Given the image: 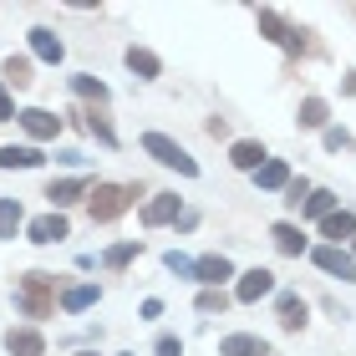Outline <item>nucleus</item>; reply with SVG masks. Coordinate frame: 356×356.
Wrapping results in <instances>:
<instances>
[{
    "mask_svg": "<svg viewBox=\"0 0 356 356\" xmlns=\"http://www.w3.org/2000/svg\"><path fill=\"white\" fill-rule=\"evenodd\" d=\"M351 239H356V234H351Z\"/></svg>",
    "mask_w": 356,
    "mask_h": 356,
    "instance_id": "obj_38",
    "label": "nucleus"
},
{
    "mask_svg": "<svg viewBox=\"0 0 356 356\" xmlns=\"http://www.w3.org/2000/svg\"><path fill=\"white\" fill-rule=\"evenodd\" d=\"M254 184H260V188H285L290 184V168L280 163V158H265V168L254 173Z\"/></svg>",
    "mask_w": 356,
    "mask_h": 356,
    "instance_id": "obj_21",
    "label": "nucleus"
},
{
    "mask_svg": "<svg viewBox=\"0 0 356 356\" xmlns=\"http://www.w3.org/2000/svg\"><path fill=\"white\" fill-rule=\"evenodd\" d=\"M122 356H133V351H122Z\"/></svg>",
    "mask_w": 356,
    "mask_h": 356,
    "instance_id": "obj_37",
    "label": "nucleus"
},
{
    "mask_svg": "<svg viewBox=\"0 0 356 356\" xmlns=\"http://www.w3.org/2000/svg\"><path fill=\"white\" fill-rule=\"evenodd\" d=\"M31 245H56V239H67V214H41V219H31Z\"/></svg>",
    "mask_w": 356,
    "mask_h": 356,
    "instance_id": "obj_6",
    "label": "nucleus"
},
{
    "mask_svg": "<svg viewBox=\"0 0 356 356\" xmlns=\"http://www.w3.org/2000/svg\"><path fill=\"white\" fill-rule=\"evenodd\" d=\"M76 356H97V351H76Z\"/></svg>",
    "mask_w": 356,
    "mask_h": 356,
    "instance_id": "obj_36",
    "label": "nucleus"
},
{
    "mask_svg": "<svg viewBox=\"0 0 356 356\" xmlns=\"http://www.w3.org/2000/svg\"><path fill=\"white\" fill-rule=\"evenodd\" d=\"M15 122H21V127H26L31 138H41V143L61 133V118H51V112H41V107H26V112H21V118H15Z\"/></svg>",
    "mask_w": 356,
    "mask_h": 356,
    "instance_id": "obj_8",
    "label": "nucleus"
},
{
    "mask_svg": "<svg viewBox=\"0 0 356 356\" xmlns=\"http://www.w3.org/2000/svg\"><path fill=\"white\" fill-rule=\"evenodd\" d=\"M82 127H87L92 138H102L107 148H112V143H118V133H112V122L102 118V112H82Z\"/></svg>",
    "mask_w": 356,
    "mask_h": 356,
    "instance_id": "obj_27",
    "label": "nucleus"
},
{
    "mask_svg": "<svg viewBox=\"0 0 356 356\" xmlns=\"http://www.w3.org/2000/svg\"><path fill=\"white\" fill-rule=\"evenodd\" d=\"M331 204H336V193L311 188V199H305V214H311V219H326V214H331Z\"/></svg>",
    "mask_w": 356,
    "mask_h": 356,
    "instance_id": "obj_29",
    "label": "nucleus"
},
{
    "mask_svg": "<svg viewBox=\"0 0 356 356\" xmlns=\"http://www.w3.org/2000/svg\"><path fill=\"white\" fill-rule=\"evenodd\" d=\"M127 67H133L138 76H158V72H163V61H158L148 46H127Z\"/></svg>",
    "mask_w": 356,
    "mask_h": 356,
    "instance_id": "obj_19",
    "label": "nucleus"
},
{
    "mask_svg": "<svg viewBox=\"0 0 356 356\" xmlns=\"http://www.w3.org/2000/svg\"><path fill=\"white\" fill-rule=\"evenodd\" d=\"M300 127H326V102L321 97H305L300 102Z\"/></svg>",
    "mask_w": 356,
    "mask_h": 356,
    "instance_id": "obj_28",
    "label": "nucleus"
},
{
    "mask_svg": "<svg viewBox=\"0 0 356 356\" xmlns=\"http://www.w3.org/2000/svg\"><path fill=\"white\" fill-rule=\"evenodd\" d=\"M229 275H234V265L224 260V254H204V260H199V280L209 290H219V280H229Z\"/></svg>",
    "mask_w": 356,
    "mask_h": 356,
    "instance_id": "obj_15",
    "label": "nucleus"
},
{
    "mask_svg": "<svg viewBox=\"0 0 356 356\" xmlns=\"http://www.w3.org/2000/svg\"><path fill=\"white\" fill-rule=\"evenodd\" d=\"M265 148H260V143H234V148H229V163L234 168H245V173H260L265 168Z\"/></svg>",
    "mask_w": 356,
    "mask_h": 356,
    "instance_id": "obj_11",
    "label": "nucleus"
},
{
    "mask_svg": "<svg viewBox=\"0 0 356 356\" xmlns=\"http://www.w3.org/2000/svg\"><path fill=\"white\" fill-rule=\"evenodd\" d=\"M158 356H184V346H178V336H158Z\"/></svg>",
    "mask_w": 356,
    "mask_h": 356,
    "instance_id": "obj_34",
    "label": "nucleus"
},
{
    "mask_svg": "<svg viewBox=\"0 0 356 356\" xmlns=\"http://www.w3.org/2000/svg\"><path fill=\"white\" fill-rule=\"evenodd\" d=\"M163 265L178 275V280H199V260H188V254H178V250H168V254H163Z\"/></svg>",
    "mask_w": 356,
    "mask_h": 356,
    "instance_id": "obj_25",
    "label": "nucleus"
},
{
    "mask_svg": "<svg viewBox=\"0 0 356 356\" xmlns=\"http://www.w3.org/2000/svg\"><path fill=\"white\" fill-rule=\"evenodd\" d=\"M31 51H36L41 61H51V67H56V61L67 56V46H61V36H56V31L36 26V31H31Z\"/></svg>",
    "mask_w": 356,
    "mask_h": 356,
    "instance_id": "obj_9",
    "label": "nucleus"
},
{
    "mask_svg": "<svg viewBox=\"0 0 356 356\" xmlns=\"http://www.w3.org/2000/svg\"><path fill=\"white\" fill-rule=\"evenodd\" d=\"M15 229H21V204L0 199V239H15Z\"/></svg>",
    "mask_w": 356,
    "mask_h": 356,
    "instance_id": "obj_24",
    "label": "nucleus"
},
{
    "mask_svg": "<svg viewBox=\"0 0 356 356\" xmlns=\"http://www.w3.org/2000/svg\"><path fill=\"white\" fill-rule=\"evenodd\" d=\"M270 290H275V275H270V270H250V275H239V285H234V300L254 305L260 296H270Z\"/></svg>",
    "mask_w": 356,
    "mask_h": 356,
    "instance_id": "obj_7",
    "label": "nucleus"
},
{
    "mask_svg": "<svg viewBox=\"0 0 356 356\" xmlns=\"http://www.w3.org/2000/svg\"><path fill=\"white\" fill-rule=\"evenodd\" d=\"M143 153H148V158H158L163 168H178L184 178H193V173H199V163H193V158H188L184 148H178L173 138H163V133H148V138H143Z\"/></svg>",
    "mask_w": 356,
    "mask_h": 356,
    "instance_id": "obj_3",
    "label": "nucleus"
},
{
    "mask_svg": "<svg viewBox=\"0 0 356 356\" xmlns=\"http://www.w3.org/2000/svg\"><path fill=\"white\" fill-rule=\"evenodd\" d=\"M219 351H224V356H265L270 346L260 341V336H245V331H234V336H224V341H219Z\"/></svg>",
    "mask_w": 356,
    "mask_h": 356,
    "instance_id": "obj_13",
    "label": "nucleus"
},
{
    "mask_svg": "<svg viewBox=\"0 0 356 356\" xmlns=\"http://www.w3.org/2000/svg\"><path fill=\"white\" fill-rule=\"evenodd\" d=\"M6 351H10V356H41L46 341H41V331H10V336H6Z\"/></svg>",
    "mask_w": 356,
    "mask_h": 356,
    "instance_id": "obj_16",
    "label": "nucleus"
},
{
    "mask_svg": "<svg viewBox=\"0 0 356 356\" xmlns=\"http://www.w3.org/2000/svg\"><path fill=\"white\" fill-rule=\"evenodd\" d=\"M254 21H260V31L270 41H280V46H290V51H305V31H290L275 10H254Z\"/></svg>",
    "mask_w": 356,
    "mask_h": 356,
    "instance_id": "obj_4",
    "label": "nucleus"
},
{
    "mask_svg": "<svg viewBox=\"0 0 356 356\" xmlns=\"http://www.w3.org/2000/svg\"><path fill=\"white\" fill-rule=\"evenodd\" d=\"M87 305H97V285H72L61 296V311H87Z\"/></svg>",
    "mask_w": 356,
    "mask_h": 356,
    "instance_id": "obj_23",
    "label": "nucleus"
},
{
    "mask_svg": "<svg viewBox=\"0 0 356 356\" xmlns=\"http://www.w3.org/2000/svg\"><path fill=\"white\" fill-rule=\"evenodd\" d=\"M321 234H326V239H351V234H356V219L346 214V209H341V214L331 209V214L321 219Z\"/></svg>",
    "mask_w": 356,
    "mask_h": 356,
    "instance_id": "obj_18",
    "label": "nucleus"
},
{
    "mask_svg": "<svg viewBox=\"0 0 356 356\" xmlns=\"http://www.w3.org/2000/svg\"><path fill=\"white\" fill-rule=\"evenodd\" d=\"M178 219V193H153V204L143 209V224H173Z\"/></svg>",
    "mask_w": 356,
    "mask_h": 356,
    "instance_id": "obj_12",
    "label": "nucleus"
},
{
    "mask_svg": "<svg viewBox=\"0 0 356 356\" xmlns=\"http://www.w3.org/2000/svg\"><path fill=\"white\" fill-rule=\"evenodd\" d=\"M56 280L51 275H41V270H31L26 280H21V290H15V300H21V311L31 316V321H46L56 311V290H51Z\"/></svg>",
    "mask_w": 356,
    "mask_h": 356,
    "instance_id": "obj_2",
    "label": "nucleus"
},
{
    "mask_svg": "<svg viewBox=\"0 0 356 356\" xmlns=\"http://www.w3.org/2000/svg\"><path fill=\"white\" fill-rule=\"evenodd\" d=\"M280 326H285V331H300V326H305V300L290 296V290L280 296Z\"/></svg>",
    "mask_w": 356,
    "mask_h": 356,
    "instance_id": "obj_17",
    "label": "nucleus"
},
{
    "mask_svg": "<svg viewBox=\"0 0 356 356\" xmlns=\"http://www.w3.org/2000/svg\"><path fill=\"white\" fill-rule=\"evenodd\" d=\"M72 92H76V97H87V102H97V107L107 102V87L97 82V76H72Z\"/></svg>",
    "mask_w": 356,
    "mask_h": 356,
    "instance_id": "obj_26",
    "label": "nucleus"
},
{
    "mask_svg": "<svg viewBox=\"0 0 356 356\" xmlns=\"http://www.w3.org/2000/svg\"><path fill=\"white\" fill-rule=\"evenodd\" d=\"M270 239H275V250H280V254H300V250H305V239H300L296 224H275Z\"/></svg>",
    "mask_w": 356,
    "mask_h": 356,
    "instance_id": "obj_20",
    "label": "nucleus"
},
{
    "mask_svg": "<svg viewBox=\"0 0 356 356\" xmlns=\"http://www.w3.org/2000/svg\"><path fill=\"white\" fill-rule=\"evenodd\" d=\"M224 305H229V296H224V290H204V296H199V311H204V316L224 311Z\"/></svg>",
    "mask_w": 356,
    "mask_h": 356,
    "instance_id": "obj_32",
    "label": "nucleus"
},
{
    "mask_svg": "<svg viewBox=\"0 0 356 356\" xmlns=\"http://www.w3.org/2000/svg\"><path fill=\"white\" fill-rule=\"evenodd\" d=\"M10 118H21V112H15V102L6 97V87H0V122H10Z\"/></svg>",
    "mask_w": 356,
    "mask_h": 356,
    "instance_id": "obj_35",
    "label": "nucleus"
},
{
    "mask_svg": "<svg viewBox=\"0 0 356 356\" xmlns=\"http://www.w3.org/2000/svg\"><path fill=\"white\" fill-rule=\"evenodd\" d=\"M326 148H331V153H341V148H351V138L341 133V127H331V133H326Z\"/></svg>",
    "mask_w": 356,
    "mask_h": 356,
    "instance_id": "obj_33",
    "label": "nucleus"
},
{
    "mask_svg": "<svg viewBox=\"0 0 356 356\" xmlns=\"http://www.w3.org/2000/svg\"><path fill=\"white\" fill-rule=\"evenodd\" d=\"M41 163H46L41 148H26V143H21V148H15V143L0 148V168H41Z\"/></svg>",
    "mask_w": 356,
    "mask_h": 356,
    "instance_id": "obj_14",
    "label": "nucleus"
},
{
    "mask_svg": "<svg viewBox=\"0 0 356 356\" xmlns=\"http://www.w3.org/2000/svg\"><path fill=\"white\" fill-rule=\"evenodd\" d=\"M138 254H143V245H138V239H122V245H112V250L102 254V265H107V270H122L127 260H138Z\"/></svg>",
    "mask_w": 356,
    "mask_h": 356,
    "instance_id": "obj_22",
    "label": "nucleus"
},
{
    "mask_svg": "<svg viewBox=\"0 0 356 356\" xmlns=\"http://www.w3.org/2000/svg\"><path fill=\"white\" fill-rule=\"evenodd\" d=\"M6 82H10V87H31V61H26V56H10V61H6Z\"/></svg>",
    "mask_w": 356,
    "mask_h": 356,
    "instance_id": "obj_30",
    "label": "nucleus"
},
{
    "mask_svg": "<svg viewBox=\"0 0 356 356\" xmlns=\"http://www.w3.org/2000/svg\"><path fill=\"white\" fill-rule=\"evenodd\" d=\"M138 193H143L138 184H97V188L87 193V214H92L97 224H107V219H118L122 209L138 199Z\"/></svg>",
    "mask_w": 356,
    "mask_h": 356,
    "instance_id": "obj_1",
    "label": "nucleus"
},
{
    "mask_svg": "<svg viewBox=\"0 0 356 356\" xmlns=\"http://www.w3.org/2000/svg\"><path fill=\"white\" fill-rule=\"evenodd\" d=\"M305 199H311V184H305V178H290V184H285V204H305Z\"/></svg>",
    "mask_w": 356,
    "mask_h": 356,
    "instance_id": "obj_31",
    "label": "nucleus"
},
{
    "mask_svg": "<svg viewBox=\"0 0 356 356\" xmlns=\"http://www.w3.org/2000/svg\"><path fill=\"white\" fill-rule=\"evenodd\" d=\"M311 260L326 270V275H336V280H356V254H346V250H336V245H321Z\"/></svg>",
    "mask_w": 356,
    "mask_h": 356,
    "instance_id": "obj_5",
    "label": "nucleus"
},
{
    "mask_svg": "<svg viewBox=\"0 0 356 356\" xmlns=\"http://www.w3.org/2000/svg\"><path fill=\"white\" fill-rule=\"evenodd\" d=\"M82 193H92V184H87V178H61V184H51V188H46V199H51V204H56V214H61V209H67V204H76Z\"/></svg>",
    "mask_w": 356,
    "mask_h": 356,
    "instance_id": "obj_10",
    "label": "nucleus"
}]
</instances>
